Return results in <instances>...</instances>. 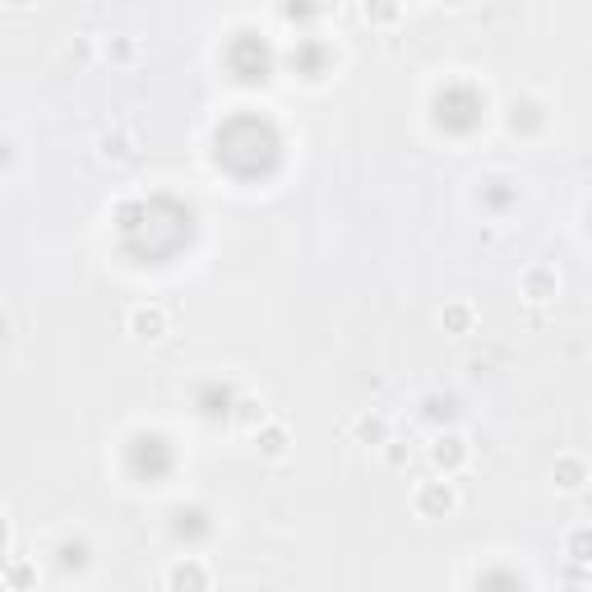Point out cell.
I'll use <instances>...</instances> for the list:
<instances>
[{
	"instance_id": "1",
	"label": "cell",
	"mask_w": 592,
	"mask_h": 592,
	"mask_svg": "<svg viewBox=\"0 0 592 592\" xmlns=\"http://www.w3.org/2000/svg\"><path fill=\"white\" fill-rule=\"evenodd\" d=\"M412 509L421 519H449L454 509H458V491H454V482L449 477H430V482H421L417 491H412Z\"/></svg>"
},
{
	"instance_id": "2",
	"label": "cell",
	"mask_w": 592,
	"mask_h": 592,
	"mask_svg": "<svg viewBox=\"0 0 592 592\" xmlns=\"http://www.w3.org/2000/svg\"><path fill=\"white\" fill-rule=\"evenodd\" d=\"M126 329H130L139 343H163V338L172 334V310H163V305H135V310L126 315Z\"/></svg>"
},
{
	"instance_id": "3",
	"label": "cell",
	"mask_w": 592,
	"mask_h": 592,
	"mask_svg": "<svg viewBox=\"0 0 592 592\" xmlns=\"http://www.w3.org/2000/svg\"><path fill=\"white\" fill-rule=\"evenodd\" d=\"M213 587V574L200 556H185L167 569V592H209Z\"/></svg>"
},
{
	"instance_id": "4",
	"label": "cell",
	"mask_w": 592,
	"mask_h": 592,
	"mask_svg": "<svg viewBox=\"0 0 592 592\" xmlns=\"http://www.w3.org/2000/svg\"><path fill=\"white\" fill-rule=\"evenodd\" d=\"M523 296L528 301H556L560 296V273L556 268H546V264H537V268H528L523 273Z\"/></svg>"
},
{
	"instance_id": "5",
	"label": "cell",
	"mask_w": 592,
	"mask_h": 592,
	"mask_svg": "<svg viewBox=\"0 0 592 592\" xmlns=\"http://www.w3.org/2000/svg\"><path fill=\"white\" fill-rule=\"evenodd\" d=\"M135 148H139V139H135L130 126H111V130L98 139V153L107 157V163H130Z\"/></svg>"
},
{
	"instance_id": "6",
	"label": "cell",
	"mask_w": 592,
	"mask_h": 592,
	"mask_svg": "<svg viewBox=\"0 0 592 592\" xmlns=\"http://www.w3.org/2000/svg\"><path fill=\"white\" fill-rule=\"evenodd\" d=\"M430 458H436V467L449 477V472H458L467 463V440L458 436V430H449V436H440L436 445H430Z\"/></svg>"
},
{
	"instance_id": "7",
	"label": "cell",
	"mask_w": 592,
	"mask_h": 592,
	"mask_svg": "<svg viewBox=\"0 0 592 592\" xmlns=\"http://www.w3.org/2000/svg\"><path fill=\"white\" fill-rule=\"evenodd\" d=\"M583 482H587V463L578 454H560L556 458V486L560 491H583Z\"/></svg>"
},
{
	"instance_id": "8",
	"label": "cell",
	"mask_w": 592,
	"mask_h": 592,
	"mask_svg": "<svg viewBox=\"0 0 592 592\" xmlns=\"http://www.w3.org/2000/svg\"><path fill=\"white\" fill-rule=\"evenodd\" d=\"M255 445H259V454H268V458H283V454H287V426H283V421H264V426L255 430Z\"/></svg>"
},
{
	"instance_id": "9",
	"label": "cell",
	"mask_w": 592,
	"mask_h": 592,
	"mask_svg": "<svg viewBox=\"0 0 592 592\" xmlns=\"http://www.w3.org/2000/svg\"><path fill=\"white\" fill-rule=\"evenodd\" d=\"M440 320H445L449 334H472V329H477V305H472V301H449Z\"/></svg>"
},
{
	"instance_id": "10",
	"label": "cell",
	"mask_w": 592,
	"mask_h": 592,
	"mask_svg": "<svg viewBox=\"0 0 592 592\" xmlns=\"http://www.w3.org/2000/svg\"><path fill=\"white\" fill-rule=\"evenodd\" d=\"M352 436H357L362 445H384L389 440V421L380 412H362L357 421H352Z\"/></svg>"
},
{
	"instance_id": "11",
	"label": "cell",
	"mask_w": 592,
	"mask_h": 592,
	"mask_svg": "<svg viewBox=\"0 0 592 592\" xmlns=\"http://www.w3.org/2000/svg\"><path fill=\"white\" fill-rule=\"evenodd\" d=\"M135 56H139L135 37H111V42H107V61H116V65H130Z\"/></svg>"
},
{
	"instance_id": "12",
	"label": "cell",
	"mask_w": 592,
	"mask_h": 592,
	"mask_svg": "<svg viewBox=\"0 0 592 592\" xmlns=\"http://www.w3.org/2000/svg\"><path fill=\"white\" fill-rule=\"evenodd\" d=\"M565 550H569V565L583 569V565H587V528H574V532L565 537Z\"/></svg>"
},
{
	"instance_id": "13",
	"label": "cell",
	"mask_w": 592,
	"mask_h": 592,
	"mask_svg": "<svg viewBox=\"0 0 592 592\" xmlns=\"http://www.w3.org/2000/svg\"><path fill=\"white\" fill-rule=\"evenodd\" d=\"M236 421H241V426H264V403L259 399H241V403H236Z\"/></svg>"
},
{
	"instance_id": "14",
	"label": "cell",
	"mask_w": 592,
	"mask_h": 592,
	"mask_svg": "<svg viewBox=\"0 0 592 592\" xmlns=\"http://www.w3.org/2000/svg\"><path fill=\"white\" fill-rule=\"evenodd\" d=\"M389 449H384V458H389V467H408V458H412V445L403 449V440H384Z\"/></svg>"
}]
</instances>
